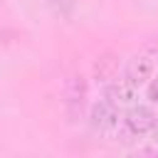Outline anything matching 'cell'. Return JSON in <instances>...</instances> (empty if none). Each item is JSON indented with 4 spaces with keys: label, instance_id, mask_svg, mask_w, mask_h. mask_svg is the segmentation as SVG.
I'll list each match as a JSON object with an SVG mask.
<instances>
[{
    "label": "cell",
    "instance_id": "cell-7",
    "mask_svg": "<svg viewBox=\"0 0 158 158\" xmlns=\"http://www.w3.org/2000/svg\"><path fill=\"white\" fill-rule=\"evenodd\" d=\"M148 133H151V141L158 146V116H156V121H153V126H151V131H148Z\"/></svg>",
    "mask_w": 158,
    "mask_h": 158
},
{
    "label": "cell",
    "instance_id": "cell-1",
    "mask_svg": "<svg viewBox=\"0 0 158 158\" xmlns=\"http://www.w3.org/2000/svg\"><path fill=\"white\" fill-rule=\"evenodd\" d=\"M89 118H91V126L96 131L109 133V131H114L118 126V109H116V104L111 99H104V101H96L91 106V116Z\"/></svg>",
    "mask_w": 158,
    "mask_h": 158
},
{
    "label": "cell",
    "instance_id": "cell-6",
    "mask_svg": "<svg viewBox=\"0 0 158 158\" xmlns=\"http://www.w3.org/2000/svg\"><path fill=\"white\" fill-rule=\"evenodd\" d=\"M146 96H148L151 101H156V104H158V77H156V79H153V77L148 79V86H146Z\"/></svg>",
    "mask_w": 158,
    "mask_h": 158
},
{
    "label": "cell",
    "instance_id": "cell-4",
    "mask_svg": "<svg viewBox=\"0 0 158 158\" xmlns=\"http://www.w3.org/2000/svg\"><path fill=\"white\" fill-rule=\"evenodd\" d=\"M136 94H138V86L128 79V77H123V79H116L111 86H109V99L118 106H128V104H133L136 101Z\"/></svg>",
    "mask_w": 158,
    "mask_h": 158
},
{
    "label": "cell",
    "instance_id": "cell-3",
    "mask_svg": "<svg viewBox=\"0 0 158 158\" xmlns=\"http://www.w3.org/2000/svg\"><path fill=\"white\" fill-rule=\"evenodd\" d=\"M126 77H128L136 86L146 84V81L153 77V59H151L148 54H136V57L128 62V67H126Z\"/></svg>",
    "mask_w": 158,
    "mask_h": 158
},
{
    "label": "cell",
    "instance_id": "cell-2",
    "mask_svg": "<svg viewBox=\"0 0 158 158\" xmlns=\"http://www.w3.org/2000/svg\"><path fill=\"white\" fill-rule=\"evenodd\" d=\"M153 121H156V114L148 106H131L128 114L123 116V131L128 136H143L151 131Z\"/></svg>",
    "mask_w": 158,
    "mask_h": 158
},
{
    "label": "cell",
    "instance_id": "cell-5",
    "mask_svg": "<svg viewBox=\"0 0 158 158\" xmlns=\"http://www.w3.org/2000/svg\"><path fill=\"white\" fill-rule=\"evenodd\" d=\"M84 94H86V84H84V79H81V77H74V79L69 81V89H67V104H74V106L81 109V104H84Z\"/></svg>",
    "mask_w": 158,
    "mask_h": 158
}]
</instances>
